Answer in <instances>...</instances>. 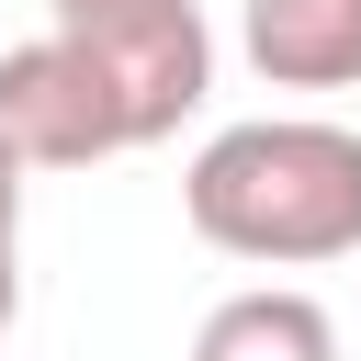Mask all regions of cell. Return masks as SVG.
<instances>
[{"label":"cell","instance_id":"cell-1","mask_svg":"<svg viewBox=\"0 0 361 361\" xmlns=\"http://www.w3.org/2000/svg\"><path fill=\"white\" fill-rule=\"evenodd\" d=\"M180 214L203 248L248 271H316L361 248V135L327 113H248L214 124L180 169Z\"/></svg>","mask_w":361,"mask_h":361},{"label":"cell","instance_id":"cell-2","mask_svg":"<svg viewBox=\"0 0 361 361\" xmlns=\"http://www.w3.org/2000/svg\"><path fill=\"white\" fill-rule=\"evenodd\" d=\"M45 11H56L45 34H68L113 79L135 147H158V135H180V113H203V90H214L203 0H45Z\"/></svg>","mask_w":361,"mask_h":361},{"label":"cell","instance_id":"cell-3","mask_svg":"<svg viewBox=\"0 0 361 361\" xmlns=\"http://www.w3.org/2000/svg\"><path fill=\"white\" fill-rule=\"evenodd\" d=\"M0 147L23 169H90V158H124L135 124L68 34H34V45H0Z\"/></svg>","mask_w":361,"mask_h":361},{"label":"cell","instance_id":"cell-4","mask_svg":"<svg viewBox=\"0 0 361 361\" xmlns=\"http://www.w3.org/2000/svg\"><path fill=\"white\" fill-rule=\"evenodd\" d=\"M237 45L271 90H361V0H248Z\"/></svg>","mask_w":361,"mask_h":361},{"label":"cell","instance_id":"cell-5","mask_svg":"<svg viewBox=\"0 0 361 361\" xmlns=\"http://www.w3.org/2000/svg\"><path fill=\"white\" fill-rule=\"evenodd\" d=\"M192 361H338V327H327L316 293L259 282V293H226V305L192 327Z\"/></svg>","mask_w":361,"mask_h":361},{"label":"cell","instance_id":"cell-6","mask_svg":"<svg viewBox=\"0 0 361 361\" xmlns=\"http://www.w3.org/2000/svg\"><path fill=\"white\" fill-rule=\"evenodd\" d=\"M11 316H23V226H0V338H11Z\"/></svg>","mask_w":361,"mask_h":361},{"label":"cell","instance_id":"cell-7","mask_svg":"<svg viewBox=\"0 0 361 361\" xmlns=\"http://www.w3.org/2000/svg\"><path fill=\"white\" fill-rule=\"evenodd\" d=\"M0 226H23V158L0 147Z\"/></svg>","mask_w":361,"mask_h":361}]
</instances>
